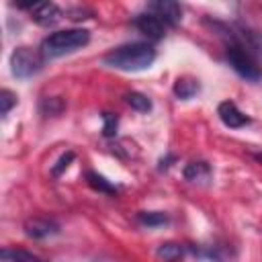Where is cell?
Listing matches in <instances>:
<instances>
[{
	"mask_svg": "<svg viewBox=\"0 0 262 262\" xmlns=\"http://www.w3.org/2000/svg\"><path fill=\"white\" fill-rule=\"evenodd\" d=\"M227 41H237L262 70V33L250 27H223Z\"/></svg>",
	"mask_w": 262,
	"mask_h": 262,
	"instance_id": "5",
	"label": "cell"
},
{
	"mask_svg": "<svg viewBox=\"0 0 262 262\" xmlns=\"http://www.w3.org/2000/svg\"><path fill=\"white\" fill-rule=\"evenodd\" d=\"M86 182L98 190V192H104V194H117V186H113L104 176L96 174V172H86Z\"/></svg>",
	"mask_w": 262,
	"mask_h": 262,
	"instance_id": "15",
	"label": "cell"
},
{
	"mask_svg": "<svg viewBox=\"0 0 262 262\" xmlns=\"http://www.w3.org/2000/svg\"><path fill=\"white\" fill-rule=\"evenodd\" d=\"M14 104H16V96L10 90H2L0 92V113L2 115H8Z\"/></svg>",
	"mask_w": 262,
	"mask_h": 262,
	"instance_id": "18",
	"label": "cell"
},
{
	"mask_svg": "<svg viewBox=\"0 0 262 262\" xmlns=\"http://www.w3.org/2000/svg\"><path fill=\"white\" fill-rule=\"evenodd\" d=\"M217 115L221 119V123L229 129H239V127H246L250 123V117L244 115L231 100H223L219 106H217Z\"/></svg>",
	"mask_w": 262,
	"mask_h": 262,
	"instance_id": "9",
	"label": "cell"
},
{
	"mask_svg": "<svg viewBox=\"0 0 262 262\" xmlns=\"http://www.w3.org/2000/svg\"><path fill=\"white\" fill-rule=\"evenodd\" d=\"M88 41H90V31L63 29V31H55L49 37H45L39 53L43 55V59H53V57H61L66 53H72V51L84 47Z\"/></svg>",
	"mask_w": 262,
	"mask_h": 262,
	"instance_id": "2",
	"label": "cell"
},
{
	"mask_svg": "<svg viewBox=\"0 0 262 262\" xmlns=\"http://www.w3.org/2000/svg\"><path fill=\"white\" fill-rule=\"evenodd\" d=\"M156 49L147 43H127L111 49L104 55V63L108 68L121 70V72H139L154 63Z\"/></svg>",
	"mask_w": 262,
	"mask_h": 262,
	"instance_id": "1",
	"label": "cell"
},
{
	"mask_svg": "<svg viewBox=\"0 0 262 262\" xmlns=\"http://www.w3.org/2000/svg\"><path fill=\"white\" fill-rule=\"evenodd\" d=\"M133 25L139 29V33H143L149 39H162L166 35V25L162 18H158L151 12H141L133 18Z\"/></svg>",
	"mask_w": 262,
	"mask_h": 262,
	"instance_id": "8",
	"label": "cell"
},
{
	"mask_svg": "<svg viewBox=\"0 0 262 262\" xmlns=\"http://www.w3.org/2000/svg\"><path fill=\"white\" fill-rule=\"evenodd\" d=\"M225 57L229 61V66L248 82H258L262 78V70L258 68V63L254 61V57L237 43V41H227L225 45Z\"/></svg>",
	"mask_w": 262,
	"mask_h": 262,
	"instance_id": "3",
	"label": "cell"
},
{
	"mask_svg": "<svg viewBox=\"0 0 262 262\" xmlns=\"http://www.w3.org/2000/svg\"><path fill=\"white\" fill-rule=\"evenodd\" d=\"M182 254H184V246L174 244V242H166V244H162V246L156 250V256H158L160 260H164V262H174V260H178Z\"/></svg>",
	"mask_w": 262,
	"mask_h": 262,
	"instance_id": "14",
	"label": "cell"
},
{
	"mask_svg": "<svg viewBox=\"0 0 262 262\" xmlns=\"http://www.w3.org/2000/svg\"><path fill=\"white\" fill-rule=\"evenodd\" d=\"M184 178L190 182H205L211 178V168L207 162H190L184 168Z\"/></svg>",
	"mask_w": 262,
	"mask_h": 262,
	"instance_id": "11",
	"label": "cell"
},
{
	"mask_svg": "<svg viewBox=\"0 0 262 262\" xmlns=\"http://www.w3.org/2000/svg\"><path fill=\"white\" fill-rule=\"evenodd\" d=\"M137 219H139V223L145 225V227H158V225L168 223V217H166L164 213H160V211H141V213L137 215Z\"/></svg>",
	"mask_w": 262,
	"mask_h": 262,
	"instance_id": "17",
	"label": "cell"
},
{
	"mask_svg": "<svg viewBox=\"0 0 262 262\" xmlns=\"http://www.w3.org/2000/svg\"><path fill=\"white\" fill-rule=\"evenodd\" d=\"M102 119H104V127H102L104 137H113V135L117 133V117L111 115V113H104Z\"/></svg>",
	"mask_w": 262,
	"mask_h": 262,
	"instance_id": "20",
	"label": "cell"
},
{
	"mask_svg": "<svg viewBox=\"0 0 262 262\" xmlns=\"http://www.w3.org/2000/svg\"><path fill=\"white\" fill-rule=\"evenodd\" d=\"M72 160H74V151L63 154V156L57 160V164L51 168V174H53V176H59V174H61V172H63V170L70 166V162H72Z\"/></svg>",
	"mask_w": 262,
	"mask_h": 262,
	"instance_id": "21",
	"label": "cell"
},
{
	"mask_svg": "<svg viewBox=\"0 0 262 262\" xmlns=\"http://www.w3.org/2000/svg\"><path fill=\"white\" fill-rule=\"evenodd\" d=\"M25 233L29 237H35V239H43V237H49V235H55L59 233V225L51 219H27L25 221Z\"/></svg>",
	"mask_w": 262,
	"mask_h": 262,
	"instance_id": "10",
	"label": "cell"
},
{
	"mask_svg": "<svg viewBox=\"0 0 262 262\" xmlns=\"http://www.w3.org/2000/svg\"><path fill=\"white\" fill-rule=\"evenodd\" d=\"M147 12L156 14L158 18L164 20V25H170V27L178 25L180 18H182V8H180V4L174 2V0H158V2H149Z\"/></svg>",
	"mask_w": 262,
	"mask_h": 262,
	"instance_id": "7",
	"label": "cell"
},
{
	"mask_svg": "<svg viewBox=\"0 0 262 262\" xmlns=\"http://www.w3.org/2000/svg\"><path fill=\"white\" fill-rule=\"evenodd\" d=\"M125 102H127L133 111H137V113H147V111H151V100H149L145 94H141V92H129V94L125 96Z\"/></svg>",
	"mask_w": 262,
	"mask_h": 262,
	"instance_id": "16",
	"label": "cell"
},
{
	"mask_svg": "<svg viewBox=\"0 0 262 262\" xmlns=\"http://www.w3.org/2000/svg\"><path fill=\"white\" fill-rule=\"evenodd\" d=\"M41 108H43V113H47V115H49V113H51V115H57V113L63 108V102H61L57 96H53V98H45Z\"/></svg>",
	"mask_w": 262,
	"mask_h": 262,
	"instance_id": "19",
	"label": "cell"
},
{
	"mask_svg": "<svg viewBox=\"0 0 262 262\" xmlns=\"http://www.w3.org/2000/svg\"><path fill=\"white\" fill-rule=\"evenodd\" d=\"M29 12H31V18L41 27H53L63 16L61 8L53 2H33Z\"/></svg>",
	"mask_w": 262,
	"mask_h": 262,
	"instance_id": "6",
	"label": "cell"
},
{
	"mask_svg": "<svg viewBox=\"0 0 262 262\" xmlns=\"http://www.w3.org/2000/svg\"><path fill=\"white\" fill-rule=\"evenodd\" d=\"M2 260L4 262H47V260L39 258L37 254L20 250V248H4L2 250Z\"/></svg>",
	"mask_w": 262,
	"mask_h": 262,
	"instance_id": "12",
	"label": "cell"
},
{
	"mask_svg": "<svg viewBox=\"0 0 262 262\" xmlns=\"http://www.w3.org/2000/svg\"><path fill=\"white\" fill-rule=\"evenodd\" d=\"M43 55L29 49V47H16L10 53V72L16 78H31L41 72L43 68Z\"/></svg>",
	"mask_w": 262,
	"mask_h": 262,
	"instance_id": "4",
	"label": "cell"
},
{
	"mask_svg": "<svg viewBox=\"0 0 262 262\" xmlns=\"http://www.w3.org/2000/svg\"><path fill=\"white\" fill-rule=\"evenodd\" d=\"M199 88L201 86H199V82L194 78H178L176 84H174V94L180 100H188L199 92Z\"/></svg>",
	"mask_w": 262,
	"mask_h": 262,
	"instance_id": "13",
	"label": "cell"
}]
</instances>
